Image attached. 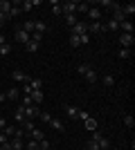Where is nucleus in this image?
Instances as JSON below:
<instances>
[{
    "label": "nucleus",
    "instance_id": "nucleus-15",
    "mask_svg": "<svg viewBox=\"0 0 135 150\" xmlns=\"http://www.w3.org/2000/svg\"><path fill=\"white\" fill-rule=\"evenodd\" d=\"M29 139H34V141H43V139H45V132L39 130V128H34V130H29Z\"/></svg>",
    "mask_w": 135,
    "mask_h": 150
},
{
    "label": "nucleus",
    "instance_id": "nucleus-19",
    "mask_svg": "<svg viewBox=\"0 0 135 150\" xmlns=\"http://www.w3.org/2000/svg\"><path fill=\"white\" fill-rule=\"evenodd\" d=\"M50 125H52V128H54V130H59V132H63V130H65V123H63V121H61V119H54V117H52Z\"/></svg>",
    "mask_w": 135,
    "mask_h": 150
},
{
    "label": "nucleus",
    "instance_id": "nucleus-21",
    "mask_svg": "<svg viewBox=\"0 0 135 150\" xmlns=\"http://www.w3.org/2000/svg\"><path fill=\"white\" fill-rule=\"evenodd\" d=\"M84 125L88 128V130H97L99 128V123H97V119H92V117H88V119H84Z\"/></svg>",
    "mask_w": 135,
    "mask_h": 150
},
{
    "label": "nucleus",
    "instance_id": "nucleus-4",
    "mask_svg": "<svg viewBox=\"0 0 135 150\" xmlns=\"http://www.w3.org/2000/svg\"><path fill=\"white\" fill-rule=\"evenodd\" d=\"M61 11H63V16H68V13H77V2H72V0L61 2Z\"/></svg>",
    "mask_w": 135,
    "mask_h": 150
},
{
    "label": "nucleus",
    "instance_id": "nucleus-37",
    "mask_svg": "<svg viewBox=\"0 0 135 150\" xmlns=\"http://www.w3.org/2000/svg\"><path fill=\"white\" fill-rule=\"evenodd\" d=\"M88 9H90V5H88V2H77V11L88 13Z\"/></svg>",
    "mask_w": 135,
    "mask_h": 150
},
{
    "label": "nucleus",
    "instance_id": "nucleus-26",
    "mask_svg": "<svg viewBox=\"0 0 135 150\" xmlns=\"http://www.w3.org/2000/svg\"><path fill=\"white\" fill-rule=\"evenodd\" d=\"M29 88L32 90H43V81H41V79H29Z\"/></svg>",
    "mask_w": 135,
    "mask_h": 150
},
{
    "label": "nucleus",
    "instance_id": "nucleus-6",
    "mask_svg": "<svg viewBox=\"0 0 135 150\" xmlns=\"http://www.w3.org/2000/svg\"><path fill=\"white\" fill-rule=\"evenodd\" d=\"M34 7H41V0H23L20 2V11H32Z\"/></svg>",
    "mask_w": 135,
    "mask_h": 150
},
{
    "label": "nucleus",
    "instance_id": "nucleus-13",
    "mask_svg": "<svg viewBox=\"0 0 135 150\" xmlns=\"http://www.w3.org/2000/svg\"><path fill=\"white\" fill-rule=\"evenodd\" d=\"M29 96H32V103H34V105H41V103H43V90H32Z\"/></svg>",
    "mask_w": 135,
    "mask_h": 150
},
{
    "label": "nucleus",
    "instance_id": "nucleus-34",
    "mask_svg": "<svg viewBox=\"0 0 135 150\" xmlns=\"http://www.w3.org/2000/svg\"><path fill=\"white\" fill-rule=\"evenodd\" d=\"M18 13H20V7H16V5H14L11 9H9V13H7V20H9V18H16Z\"/></svg>",
    "mask_w": 135,
    "mask_h": 150
},
{
    "label": "nucleus",
    "instance_id": "nucleus-44",
    "mask_svg": "<svg viewBox=\"0 0 135 150\" xmlns=\"http://www.w3.org/2000/svg\"><path fill=\"white\" fill-rule=\"evenodd\" d=\"M5 128H7V119H5V117H0V130H5Z\"/></svg>",
    "mask_w": 135,
    "mask_h": 150
},
{
    "label": "nucleus",
    "instance_id": "nucleus-16",
    "mask_svg": "<svg viewBox=\"0 0 135 150\" xmlns=\"http://www.w3.org/2000/svg\"><path fill=\"white\" fill-rule=\"evenodd\" d=\"M101 31H106V29H104V25H101V20H99V23L88 25V34H101Z\"/></svg>",
    "mask_w": 135,
    "mask_h": 150
},
{
    "label": "nucleus",
    "instance_id": "nucleus-47",
    "mask_svg": "<svg viewBox=\"0 0 135 150\" xmlns=\"http://www.w3.org/2000/svg\"><path fill=\"white\" fill-rule=\"evenodd\" d=\"M7 101V96H5V92H0V103H5Z\"/></svg>",
    "mask_w": 135,
    "mask_h": 150
},
{
    "label": "nucleus",
    "instance_id": "nucleus-40",
    "mask_svg": "<svg viewBox=\"0 0 135 150\" xmlns=\"http://www.w3.org/2000/svg\"><path fill=\"white\" fill-rule=\"evenodd\" d=\"M39 119L45 121V123H50V121H52V114H50V112H41V114H39Z\"/></svg>",
    "mask_w": 135,
    "mask_h": 150
},
{
    "label": "nucleus",
    "instance_id": "nucleus-43",
    "mask_svg": "<svg viewBox=\"0 0 135 150\" xmlns=\"http://www.w3.org/2000/svg\"><path fill=\"white\" fill-rule=\"evenodd\" d=\"M23 92H25L27 96H29V94H32V88H29V83H25V85H23Z\"/></svg>",
    "mask_w": 135,
    "mask_h": 150
},
{
    "label": "nucleus",
    "instance_id": "nucleus-10",
    "mask_svg": "<svg viewBox=\"0 0 135 150\" xmlns=\"http://www.w3.org/2000/svg\"><path fill=\"white\" fill-rule=\"evenodd\" d=\"M72 34H77V36H86V34H88V25L77 20V25L72 27Z\"/></svg>",
    "mask_w": 135,
    "mask_h": 150
},
{
    "label": "nucleus",
    "instance_id": "nucleus-42",
    "mask_svg": "<svg viewBox=\"0 0 135 150\" xmlns=\"http://www.w3.org/2000/svg\"><path fill=\"white\" fill-rule=\"evenodd\" d=\"M41 38H43V34H36V31L32 34V40H36V43H41Z\"/></svg>",
    "mask_w": 135,
    "mask_h": 150
},
{
    "label": "nucleus",
    "instance_id": "nucleus-31",
    "mask_svg": "<svg viewBox=\"0 0 135 150\" xmlns=\"http://www.w3.org/2000/svg\"><path fill=\"white\" fill-rule=\"evenodd\" d=\"M11 54V45L5 43V45H0V56H9Z\"/></svg>",
    "mask_w": 135,
    "mask_h": 150
},
{
    "label": "nucleus",
    "instance_id": "nucleus-8",
    "mask_svg": "<svg viewBox=\"0 0 135 150\" xmlns=\"http://www.w3.org/2000/svg\"><path fill=\"white\" fill-rule=\"evenodd\" d=\"M63 112L70 117V119H77V114H79V108L77 105H72V103H63Z\"/></svg>",
    "mask_w": 135,
    "mask_h": 150
},
{
    "label": "nucleus",
    "instance_id": "nucleus-27",
    "mask_svg": "<svg viewBox=\"0 0 135 150\" xmlns=\"http://www.w3.org/2000/svg\"><path fill=\"white\" fill-rule=\"evenodd\" d=\"M63 20L70 27H74V25H77V13H68V16H63Z\"/></svg>",
    "mask_w": 135,
    "mask_h": 150
},
{
    "label": "nucleus",
    "instance_id": "nucleus-29",
    "mask_svg": "<svg viewBox=\"0 0 135 150\" xmlns=\"http://www.w3.org/2000/svg\"><path fill=\"white\" fill-rule=\"evenodd\" d=\"M70 45H72V47H81V36H77V34H70Z\"/></svg>",
    "mask_w": 135,
    "mask_h": 150
},
{
    "label": "nucleus",
    "instance_id": "nucleus-3",
    "mask_svg": "<svg viewBox=\"0 0 135 150\" xmlns=\"http://www.w3.org/2000/svg\"><path fill=\"white\" fill-rule=\"evenodd\" d=\"M11 81L23 83V85H25V83H29V76H27L23 69H14V72H11Z\"/></svg>",
    "mask_w": 135,
    "mask_h": 150
},
{
    "label": "nucleus",
    "instance_id": "nucleus-48",
    "mask_svg": "<svg viewBox=\"0 0 135 150\" xmlns=\"http://www.w3.org/2000/svg\"><path fill=\"white\" fill-rule=\"evenodd\" d=\"M0 45H5V36L2 34H0Z\"/></svg>",
    "mask_w": 135,
    "mask_h": 150
},
{
    "label": "nucleus",
    "instance_id": "nucleus-23",
    "mask_svg": "<svg viewBox=\"0 0 135 150\" xmlns=\"http://www.w3.org/2000/svg\"><path fill=\"white\" fill-rule=\"evenodd\" d=\"M122 11H124L126 18H131V16L135 13V5H133V2H131V5H122Z\"/></svg>",
    "mask_w": 135,
    "mask_h": 150
},
{
    "label": "nucleus",
    "instance_id": "nucleus-17",
    "mask_svg": "<svg viewBox=\"0 0 135 150\" xmlns=\"http://www.w3.org/2000/svg\"><path fill=\"white\" fill-rule=\"evenodd\" d=\"M9 144H11V150H25V144H23V139L11 137V139H9Z\"/></svg>",
    "mask_w": 135,
    "mask_h": 150
},
{
    "label": "nucleus",
    "instance_id": "nucleus-49",
    "mask_svg": "<svg viewBox=\"0 0 135 150\" xmlns=\"http://www.w3.org/2000/svg\"><path fill=\"white\" fill-rule=\"evenodd\" d=\"M39 150H41V148H39Z\"/></svg>",
    "mask_w": 135,
    "mask_h": 150
},
{
    "label": "nucleus",
    "instance_id": "nucleus-11",
    "mask_svg": "<svg viewBox=\"0 0 135 150\" xmlns=\"http://www.w3.org/2000/svg\"><path fill=\"white\" fill-rule=\"evenodd\" d=\"M88 16H90V18H92V23H99V20H101V9L92 5V7H90V9H88Z\"/></svg>",
    "mask_w": 135,
    "mask_h": 150
},
{
    "label": "nucleus",
    "instance_id": "nucleus-28",
    "mask_svg": "<svg viewBox=\"0 0 135 150\" xmlns=\"http://www.w3.org/2000/svg\"><path fill=\"white\" fill-rule=\"evenodd\" d=\"M101 83L106 85V88H113V85H115V79H113V74H106V76L101 79Z\"/></svg>",
    "mask_w": 135,
    "mask_h": 150
},
{
    "label": "nucleus",
    "instance_id": "nucleus-33",
    "mask_svg": "<svg viewBox=\"0 0 135 150\" xmlns=\"http://www.w3.org/2000/svg\"><path fill=\"white\" fill-rule=\"evenodd\" d=\"M52 13H54V16H63V11H61V2H52Z\"/></svg>",
    "mask_w": 135,
    "mask_h": 150
},
{
    "label": "nucleus",
    "instance_id": "nucleus-7",
    "mask_svg": "<svg viewBox=\"0 0 135 150\" xmlns=\"http://www.w3.org/2000/svg\"><path fill=\"white\" fill-rule=\"evenodd\" d=\"M14 121H16V123H18V125H23V123H25V108H23V105H18V108H16V112H14Z\"/></svg>",
    "mask_w": 135,
    "mask_h": 150
},
{
    "label": "nucleus",
    "instance_id": "nucleus-38",
    "mask_svg": "<svg viewBox=\"0 0 135 150\" xmlns=\"http://www.w3.org/2000/svg\"><path fill=\"white\" fill-rule=\"evenodd\" d=\"M88 69H90V65H88V63H81V65L77 67V72H79L81 76H86V72H88Z\"/></svg>",
    "mask_w": 135,
    "mask_h": 150
},
{
    "label": "nucleus",
    "instance_id": "nucleus-30",
    "mask_svg": "<svg viewBox=\"0 0 135 150\" xmlns=\"http://www.w3.org/2000/svg\"><path fill=\"white\" fill-rule=\"evenodd\" d=\"M117 56L122 58V61H129V58H131V50H124V47H119V52H117Z\"/></svg>",
    "mask_w": 135,
    "mask_h": 150
},
{
    "label": "nucleus",
    "instance_id": "nucleus-41",
    "mask_svg": "<svg viewBox=\"0 0 135 150\" xmlns=\"http://www.w3.org/2000/svg\"><path fill=\"white\" fill-rule=\"evenodd\" d=\"M39 148H41V150H47V148H50V141H47V139H43V141H39Z\"/></svg>",
    "mask_w": 135,
    "mask_h": 150
},
{
    "label": "nucleus",
    "instance_id": "nucleus-36",
    "mask_svg": "<svg viewBox=\"0 0 135 150\" xmlns=\"http://www.w3.org/2000/svg\"><path fill=\"white\" fill-rule=\"evenodd\" d=\"M124 125H126V128H133L135 125V119L131 117V114H124Z\"/></svg>",
    "mask_w": 135,
    "mask_h": 150
},
{
    "label": "nucleus",
    "instance_id": "nucleus-25",
    "mask_svg": "<svg viewBox=\"0 0 135 150\" xmlns=\"http://www.w3.org/2000/svg\"><path fill=\"white\" fill-rule=\"evenodd\" d=\"M86 81H88V83H95V81H99V79H97V72H95L92 67H90L88 72H86Z\"/></svg>",
    "mask_w": 135,
    "mask_h": 150
},
{
    "label": "nucleus",
    "instance_id": "nucleus-18",
    "mask_svg": "<svg viewBox=\"0 0 135 150\" xmlns=\"http://www.w3.org/2000/svg\"><path fill=\"white\" fill-rule=\"evenodd\" d=\"M34 31H36V34H45V31H47V25H45L43 20H34Z\"/></svg>",
    "mask_w": 135,
    "mask_h": 150
},
{
    "label": "nucleus",
    "instance_id": "nucleus-45",
    "mask_svg": "<svg viewBox=\"0 0 135 150\" xmlns=\"http://www.w3.org/2000/svg\"><path fill=\"white\" fill-rule=\"evenodd\" d=\"M2 146V150H11V144H9V141H7V144H0Z\"/></svg>",
    "mask_w": 135,
    "mask_h": 150
},
{
    "label": "nucleus",
    "instance_id": "nucleus-35",
    "mask_svg": "<svg viewBox=\"0 0 135 150\" xmlns=\"http://www.w3.org/2000/svg\"><path fill=\"white\" fill-rule=\"evenodd\" d=\"M16 130H18V128H16V125H7V128H5V130H2V132H5L7 137L11 139V137H14V134H16Z\"/></svg>",
    "mask_w": 135,
    "mask_h": 150
},
{
    "label": "nucleus",
    "instance_id": "nucleus-24",
    "mask_svg": "<svg viewBox=\"0 0 135 150\" xmlns=\"http://www.w3.org/2000/svg\"><path fill=\"white\" fill-rule=\"evenodd\" d=\"M39 47H41V43H36V40H29V43L25 45V50L29 52V54H34V52H39Z\"/></svg>",
    "mask_w": 135,
    "mask_h": 150
},
{
    "label": "nucleus",
    "instance_id": "nucleus-2",
    "mask_svg": "<svg viewBox=\"0 0 135 150\" xmlns=\"http://www.w3.org/2000/svg\"><path fill=\"white\" fill-rule=\"evenodd\" d=\"M117 40H119V45H122L124 50H131V47H133V43H135V36H133V34H119V36H117Z\"/></svg>",
    "mask_w": 135,
    "mask_h": 150
},
{
    "label": "nucleus",
    "instance_id": "nucleus-46",
    "mask_svg": "<svg viewBox=\"0 0 135 150\" xmlns=\"http://www.w3.org/2000/svg\"><path fill=\"white\" fill-rule=\"evenodd\" d=\"M5 20H7V16H5V13H2V11H0V25H2Z\"/></svg>",
    "mask_w": 135,
    "mask_h": 150
},
{
    "label": "nucleus",
    "instance_id": "nucleus-12",
    "mask_svg": "<svg viewBox=\"0 0 135 150\" xmlns=\"http://www.w3.org/2000/svg\"><path fill=\"white\" fill-rule=\"evenodd\" d=\"M16 40H18V43H29V40H32V36H29V34H27L25 29H16Z\"/></svg>",
    "mask_w": 135,
    "mask_h": 150
},
{
    "label": "nucleus",
    "instance_id": "nucleus-32",
    "mask_svg": "<svg viewBox=\"0 0 135 150\" xmlns=\"http://www.w3.org/2000/svg\"><path fill=\"white\" fill-rule=\"evenodd\" d=\"M25 148H27V150H39V141H34V139H27V141H25Z\"/></svg>",
    "mask_w": 135,
    "mask_h": 150
},
{
    "label": "nucleus",
    "instance_id": "nucleus-1",
    "mask_svg": "<svg viewBox=\"0 0 135 150\" xmlns=\"http://www.w3.org/2000/svg\"><path fill=\"white\" fill-rule=\"evenodd\" d=\"M90 141H95V144H97V148H99V150H108L110 148V141H108V139H106V137H104V134H101V132H92V139H90Z\"/></svg>",
    "mask_w": 135,
    "mask_h": 150
},
{
    "label": "nucleus",
    "instance_id": "nucleus-39",
    "mask_svg": "<svg viewBox=\"0 0 135 150\" xmlns=\"http://www.w3.org/2000/svg\"><path fill=\"white\" fill-rule=\"evenodd\" d=\"M20 128H23V130H25V132H29V130H34V121H32V119H27V121H25V123L20 125Z\"/></svg>",
    "mask_w": 135,
    "mask_h": 150
},
{
    "label": "nucleus",
    "instance_id": "nucleus-20",
    "mask_svg": "<svg viewBox=\"0 0 135 150\" xmlns=\"http://www.w3.org/2000/svg\"><path fill=\"white\" fill-rule=\"evenodd\" d=\"M11 7H14V2H11V0H0V11L5 13V16L9 13V9H11Z\"/></svg>",
    "mask_w": 135,
    "mask_h": 150
},
{
    "label": "nucleus",
    "instance_id": "nucleus-22",
    "mask_svg": "<svg viewBox=\"0 0 135 150\" xmlns=\"http://www.w3.org/2000/svg\"><path fill=\"white\" fill-rule=\"evenodd\" d=\"M104 29H108V31H119V23H117V20H113V18H110L108 23L104 25Z\"/></svg>",
    "mask_w": 135,
    "mask_h": 150
},
{
    "label": "nucleus",
    "instance_id": "nucleus-14",
    "mask_svg": "<svg viewBox=\"0 0 135 150\" xmlns=\"http://www.w3.org/2000/svg\"><path fill=\"white\" fill-rule=\"evenodd\" d=\"M5 96H7V101H16V99H20V90L18 88H9L5 92Z\"/></svg>",
    "mask_w": 135,
    "mask_h": 150
},
{
    "label": "nucleus",
    "instance_id": "nucleus-9",
    "mask_svg": "<svg viewBox=\"0 0 135 150\" xmlns=\"http://www.w3.org/2000/svg\"><path fill=\"white\" fill-rule=\"evenodd\" d=\"M119 34H133V20L126 18L124 23H119Z\"/></svg>",
    "mask_w": 135,
    "mask_h": 150
},
{
    "label": "nucleus",
    "instance_id": "nucleus-5",
    "mask_svg": "<svg viewBox=\"0 0 135 150\" xmlns=\"http://www.w3.org/2000/svg\"><path fill=\"white\" fill-rule=\"evenodd\" d=\"M41 114V105H27L25 108V119H36Z\"/></svg>",
    "mask_w": 135,
    "mask_h": 150
}]
</instances>
